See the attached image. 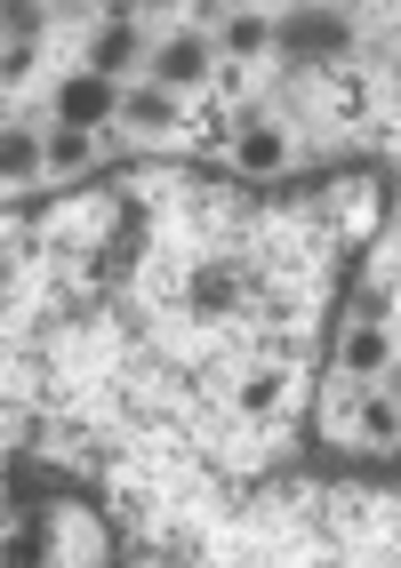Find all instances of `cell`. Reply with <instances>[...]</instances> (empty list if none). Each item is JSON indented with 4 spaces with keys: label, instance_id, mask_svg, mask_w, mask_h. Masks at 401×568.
Segmentation results:
<instances>
[{
    "label": "cell",
    "instance_id": "6da1fadb",
    "mask_svg": "<svg viewBox=\"0 0 401 568\" xmlns=\"http://www.w3.org/2000/svg\"><path fill=\"white\" fill-rule=\"evenodd\" d=\"M209 64H217V49L201 41V32H169V41L153 49V89H201L209 81Z\"/></svg>",
    "mask_w": 401,
    "mask_h": 568
},
{
    "label": "cell",
    "instance_id": "7a4b0ae2",
    "mask_svg": "<svg viewBox=\"0 0 401 568\" xmlns=\"http://www.w3.org/2000/svg\"><path fill=\"white\" fill-rule=\"evenodd\" d=\"M129 97L113 89V81H97V72H72V81L57 89V121L64 129H97V121H113Z\"/></svg>",
    "mask_w": 401,
    "mask_h": 568
},
{
    "label": "cell",
    "instance_id": "3957f363",
    "mask_svg": "<svg viewBox=\"0 0 401 568\" xmlns=\"http://www.w3.org/2000/svg\"><path fill=\"white\" fill-rule=\"evenodd\" d=\"M129 64H137V24H104L97 49H89V72H97V81H121Z\"/></svg>",
    "mask_w": 401,
    "mask_h": 568
},
{
    "label": "cell",
    "instance_id": "277c9868",
    "mask_svg": "<svg viewBox=\"0 0 401 568\" xmlns=\"http://www.w3.org/2000/svg\"><path fill=\"white\" fill-rule=\"evenodd\" d=\"M273 41H289V49H338L345 24L338 17H289V24H273Z\"/></svg>",
    "mask_w": 401,
    "mask_h": 568
},
{
    "label": "cell",
    "instance_id": "5b68a950",
    "mask_svg": "<svg viewBox=\"0 0 401 568\" xmlns=\"http://www.w3.org/2000/svg\"><path fill=\"white\" fill-rule=\"evenodd\" d=\"M233 153H241V169H281V161H289V144H281V129H265V121H249Z\"/></svg>",
    "mask_w": 401,
    "mask_h": 568
},
{
    "label": "cell",
    "instance_id": "8992f818",
    "mask_svg": "<svg viewBox=\"0 0 401 568\" xmlns=\"http://www.w3.org/2000/svg\"><path fill=\"white\" fill-rule=\"evenodd\" d=\"M49 161V136H32V129H9V144H0V169H9V184L17 176H32Z\"/></svg>",
    "mask_w": 401,
    "mask_h": 568
},
{
    "label": "cell",
    "instance_id": "52a82bcc",
    "mask_svg": "<svg viewBox=\"0 0 401 568\" xmlns=\"http://www.w3.org/2000/svg\"><path fill=\"white\" fill-rule=\"evenodd\" d=\"M345 368H353V376H385V368H393V353H385V328H353Z\"/></svg>",
    "mask_w": 401,
    "mask_h": 568
},
{
    "label": "cell",
    "instance_id": "ba28073f",
    "mask_svg": "<svg viewBox=\"0 0 401 568\" xmlns=\"http://www.w3.org/2000/svg\"><path fill=\"white\" fill-rule=\"evenodd\" d=\"M121 112H129L137 129H177V97H169V89H137Z\"/></svg>",
    "mask_w": 401,
    "mask_h": 568
},
{
    "label": "cell",
    "instance_id": "9c48e42d",
    "mask_svg": "<svg viewBox=\"0 0 401 568\" xmlns=\"http://www.w3.org/2000/svg\"><path fill=\"white\" fill-rule=\"evenodd\" d=\"M265 41H273V24H265V17H233V24H225V49H233V57H258Z\"/></svg>",
    "mask_w": 401,
    "mask_h": 568
},
{
    "label": "cell",
    "instance_id": "30bf717a",
    "mask_svg": "<svg viewBox=\"0 0 401 568\" xmlns=\"http://www.w3.org/2000/svg\"><path fill=\"white\" fill-rule=\"evenodd\" d=\"M89 161V129H57L49 136V169H81Z\"/></svg>",
    "mask_w": 401,
    "mask_h": 568
},
{
    "label": "cell",
    "instance_id": "8fae6325",
    "mask_svg": "<svg viewBox=\"0 0 401 568\" xmlns=\"http://www.w3.org/2000/svg\"><path fill=\"white\" fill-rule=\"evenodd\" d=\"M281 400V376H249L241 385V408H273Z\"/></svg>",
    "mask_w": 401,
    "mask_h": 568
},
{
    "label": "cell",
    "instance_id": "7c38bea8",
    "mask_svg": "<svg viewBox=\"0 0 401 568\" xmlns=\"http://www.w3.org/2000/svg\"><path fill=\"white\" fill-rule=\"evenodd\" d=\"M361 425H370V440H393L401 416H393V400H370V416H361Z\"/></svg>",
    "mask_w": 401,
    "mask_h": 568
},
{
    "label": "cell",
    "instance_id": "4fadbf2b",
    "mask_svg": "<svg viewBox=\"0 0 401 568\" xmlns=\"http://www.w3.org/2000/svg\"><path fill=\"white\" fill-rule=\"evenodd\" d=\"M385 393H393V400H401V361H393V368H385Z\"/></svg>",
    "mask_w": 401,
    "mask_h": 568
}]
</instances>
